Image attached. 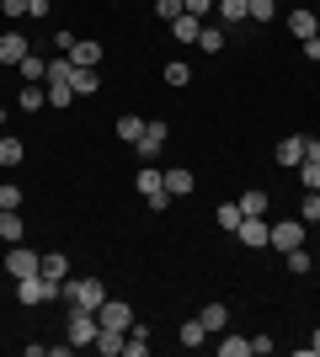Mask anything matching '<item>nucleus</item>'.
Returning a JSON list of instances; mask_svg holds the SVG:
<instances>
[{
  "label": "nucleus",
  "mask_w": 320,
  "mask_h": 357,
  "mask_svg": "<svg viewBox=\"0 0 320 357\" xmlns=\"http://www.w3.org/2000/svg\"><path fill=\"white\" fill-rule=\"evenodd\" d=\"M198 320H203V331H208V336H224V331H229V304L208 298V304L198 310Z\"/></svg>",
  "instance_id": "obj_10"
},
{
  "label": "nucleus",
  "mask_w": 320,
  "mask_h": 357,
  "mask_svg": "<svg viewBox=\"0 0 320 357\" xmlns=\"http://www.w3.org/2000/svg\"><path fill=\"white\" fill-rule=\"evenodd\" d=\"M70 64H75V70H96V64H102V43H91V38H75V48H70Z\"/></svg>",
  "instance_id": "obj_12"
},
{
  "label": "nucleus",
  "mask_w": 320,
  "mask_h": 357,
  "mask_svg": "<svg viewBox=\"0 0 320 357\" xmlns=\"http://www.w3.org/2000/svg\"><path fill=\"white\" fill-rule=\"evenodd\" d=\"M166 139H171V128H166V123H144V139H139V144H134V155H139V160H144V165H150L155 155L166 149Z\"/></svg>",
  "instance_id": "obj_7"
},
{
  "label": "nucleus",
  "mask_w": 320,
  "mask_h": 357,
  "mask_svg": "<svg viewBox=\"0 0 320 357\" xmlns=\"http://www.w3.org/2000/svg\"><path fill=\"white\" fill-rule=\"evenodd\" d=\"M123 336H128V331H102V336H96V352L102 357H123Z\"/></svg>",
  "instance_id": "obj_28"
},
{
  "label": "nucleus",
  "mask_w": 320,
  "mask_h": 357,
  "mask_svg": "<svg viewBox=\"0 0 320 357\" xmlns=\"http://www.w3.org/2000/svg\"><path fill=\"white\" fill-rule=\"evenodd\" d=\"M16 107H22V112H43V107H48V91L43 86H22V91H16Z\"/></svg>",
  "instance_id": "obj_16"
},
{
  "label": "nucleus",
  "mask_w": 320,
  "mask_h": 357,
  "mask_svg": "<svg viewBox=\"0 0 320 357\" xmlns=\"http://www.w3.org/2000/svg\"><path fill=\"white\" fill-rule=\"evenodd\" d=\"M315 32H320V16H315Z\"/></svg>",
  "instance_id": "obj_46"
},
{
  "label": "nucleus",
  "mask_w": 320,
  "mask_h": 357,
  "mask_svg": "<svg viewBox=\"0 0 320 357\" xmlns=\"http://www.w3.org/2000/svg\"><path fill=\"white\" fill-rule=\"evenodd\" d=\"M310 352H315V357H320V326H315V336H310Z\"/></svg>",
  "instance_id": "obj_45"
},
{
  "label": "nucleus",
  "mask_w": 320,
  "mask_h": 357,
  "mask_svg": "<svg viewBox=\"0 0 320 357\" xmlns=\"http://www.w3.org/2000/svg\"><path fill=\"white\" fill-rule=\"evenodd\" d=\"M134 187H139L144 197H150V192H160V187H166V171H155V160H150V165H144V171L134 176Z\"/></svg>",
  "instance_id": "obj_23"
},
{
  "label": "nucleus",
  "mask_w": 320,
  "mask_h": 357,
  "mask_svg": "<svg viewBox=\"0 0 320 357\" xmlns=\"http://www.w3.org/2000/svg\"><path fill=\"white\" fill-rule=\"evenodd\" d=\"M305 160H315V165H320V139H305Z\"/></svg>",
  "instance_id": "obj_44"
},
{
  "label": "nucleus",
  "mask_w": 320,
  "mask_h": 357,
  "mask_svg": "<svg viewBox=\"0 0 320 357\" xmlns=\"http://www.w3.org/2000/svg\"><path fill=\"white\" fill-rule=\"evenodd\" d=\"M118 139L123 144H139V139H144V118H139V112H123L118 118Z\"/></svg>",
  "instance_id": "obj_20"
},
{
  "label": "nucleus",
  "mask_w": 320,
  "mask_h": 357,
  "mask_svg": "<svg viewBox=\"0 0 320 357\" xmlns=\"http://www.w3.org/2000/svg\"><path fill=\"white\" fill-rule=\"evenodd\" d=\"M166 192L171 197H187V192H192V171H187V165H171V171H166Z\"/></svg>",
  "instance_id": "obj_17"
},
{
  "label": "nucleus",
  "mask_w": 320,
  "mask_h": 357,
  "mask_svg": "<svg viewBox=\"0 0 320 357\" xmlns=\"http://www.w3.org/2000/svg\"><path fill=\"white\" fill-rule=\"evenodd\" d=\"M27 160V144L22 139H0V165H22Z\"/></svg>",
  "instance_id": "obj_29"
},
{
  "label": "nucleus",
  "mask_w": 320,
  "mask_h": 357,
  "mask_svg": "<svg viewBox=\"0 0 320 357\" xmlns=\"http://www.w3.org/2000/svg\"><path fill=\"white\" fill-rule=\"evenodd\" d=\"M273 160L283 165V171H299V165H305V134H289L283 144L273 149Z\"/></svg>",
  "instance_id": "obj_9"
},
{
  "label": "nucleus",
  "mask_w": 320,
  "mask_h": 357,
  "mask_svg": "<svg viewBox=\"0 0 320 357\" xmlns=\"http://www.w3.org/2000/svg\"><path fill=\"white\" fill-rule=\"evenodd\" d=\"M198 32H203V22L198 16H176V22H171V38H176V43H198Z\"/></svg>",
  "instance_id": "obj_14"
},
{
  "label": "nucleus",
  "mask_w": 320,
  "mask_h": 357,
  "mask_svg": "<svg viewBox=\"0 0 320 357\" xmlns=\"http://www.w3.org/2000/svg\"><path fill=\"white\" fill-rule=\"evenodd\" d=\"M48 298H59V283L43 278V272H32V278H16V304H48Z\"/></svg>",
  "instance_id": "obj_3"
},
{
  "label": "nucleus",
  "mask_w": 320,
  "mask_h": 357,
  "mask_svg": "<svg viewBox=\"0 0 320 357\" xmlns=\"http://www.w3.org/2000/svg\"><path fill=\"white\" fill-rule=\"evenodd\" d=\"M166 86H192V70H187L182 59H171L166 64Z\"/></svg>",
  "instance_id": "obj_34"
},
{
  "label": "nucleus",
  "mask_w": 320,
  "mask_h": 357,
  "mask_svg": "<svg viewBox=\"0 0 320 357\" xmlns=\"http://www.w3.org/2000/svg\"><path fill=\"white\" fill-rule=\"evenodd\" d=\"M245 352H251L245 336H224V342H219V357H245Z\"/></svg>",
  "instance_id": "obj_35"
},
{
  "label": "nucleus",
  "mask_w": 320,
  "mask_h": 357,
  "mask_svg": "<svg viewBox=\"0 0 320 357\" xmlns=\"http://www.w3.org/2000/svg\"><path fill=\"white\" fill-rule=\"evenodd\" d=\"M6 272H11V278H32V272H43V256H32L27 245L16 240L11 251H6Z\"/></svg>",
  "instance_id": "obj_8"
},
{
  "label": "nucleus",
  "mask_w": 320,
  "mask_h": 357,
  "mask_svg": "<svg viewBox=\"0 0 320 357\" xmlns=\"http://www.w3.org/2000/svg\"><path fill=\"white\" fill-rule=\"evenodd\" d=\"M96 336H102V320H96V310H80V304H70V347H96Z\"/></svg>",
  "instance_id": "obj_2"
},
{
  "label": "nucleus",
  "mask_w": 320,
  "mask_h": 357,
  "mask_svg": "<svg viewBox=\"0 0 320 357\" xmlns=\"http://www.w3.org/2000/svg\"><path fill=\"white\" fill-rule=\"evenodd\" d=\"M0 11L16 22V16H32V0H0Z\"/></svg>",
  "instance_id": "obj_40"
},
{
  "label": "nucleus",
  "mask_w": 320,
  "mask_h": 357,
  "mask_svg": "<svg viewBox=\"0 0 320 357\" xmlns=\"http://www.w3.org/2000/svg\"><path fill=\"white\" fill-rule=\"evenodd\" d=\"M273 347H277L273 336H251V357H267V352H273Z\"/></svg>",
  "instance_id": "obj_43"
},
{
  "label": "nucleus",
  "mask_w": 320,
  "mask_h": 357,
  "mask_svg": "<svg viewBox=\"0 0 320 357\" xmlns=\"http://www.w3.org/2000/svg\"><path fill=\"white\" fill-rule=\"evenodd\" d=\"M59 298L80 304V310H102L107 283H102V278H64V283H59Z\"/></svg>",
  "instance_id": "obj_1"
},
{
  "label": "nucleus",
  "mask_w": 320,
  "mask_h": 357,
  "mask_svg": "<svg viewBox=\"0 0 320 357\" xmlns=\"http://www.w3.org/2000/svg\"><path fill=\"white\" fill-rule=\"evenodd\" d=\"M27 54H32V43L22 32H0V64H22Z\"/></svg>",
  "instance_id": "obj_11"
},
{
  "label": "nucleus",
  "mask_w": 320,
  "mask_h": 357,
  "mask_svg": "<svg viewBox=\"0 0 320 357\" xmlns=\"http://www.w3.org/2000/svg\"><path fill=\"white\" fill-rule=\"evenodd\" d=\"M305 229H310L305 219H277L267 245H273V251H294V245H305Z\"/></svg>",
  "instance_id": "obj_6"
},
{
  "label": "nucleus",
  "mask_w": 320,
  "mask_h": 357,
  "mask_svg": "<svg viewBox=\"0 0 320 357\" xmlns=\"http://www.w3.org/2000/svg\"><path fill=\"white\" fill-rule=\"evenodd\" d=\"M277 16V0H245V22H257V27H267Z\"/></svg>",
  "instance_id": "obj_22"
},
{
  "label": "nucleus",
  "mask_w": 320,
  "mask_h": 357,
  "mask_svg": "<svg viewBox=\"0 0 320 357\" xmlns=\"http://www.w3.org/2000/svg\"><path fill=\"white\" fill-rule=\"evenodd\" d=\"M0 208H22V187H16V181L0 187Z\"/></svg>",
  "instance_id": "obj_39"
},
{
  "label": "nucleus",
  "mask_w": 320,
  "mask_h": 357,
  "mask_svg": "<svg viewBox=\"0 0 320 357\" xmlns=\"http://www.w3.org/2000/svg\"><path fill=\"white\" fill-rule=\"evenodd\" d=\"M283 261H289V272H294V278H305V272H310V251H305V245L283 251Z\"/></svg>",
  "instance_id": "obj_32"
},
{
  "label": "nucleus",
  "mask_w": 320,
  "mask_h": 357,
  "mask_svg": "<svg viewBox=\"0 0 320 357\" xmlns=\"http://www.w3.org/2000/svg\"><path fill=\"white\" fill-rule=\"evenodd\" d=\"M155 16H160V22H176V16H182V0H155Z\"/></svg>",
  "instance_id": "obj_37"
},
{
  "label": "nucleus",
  "mask_w": 320,
  "mask_h": 357,
  "mask_svg": "<svg viewBox=\"0 0 320 357\" xmlns=\"http://www.w3.org/2000/svg\"><path fill=\"white\" fill-rule=\"evenodd\" d=\"M299 219H305V224L320 219V192H305V203H299Z\"/></svg>",
  "instance_id": "obj_38"
},
{
  "label": "nucleus",
  "mask_w": 320,
  "mask_h": 357,
  "mask_svg": "<svg viewBox=\"0 0 320 357\" xmlns=\"http://www.w3.org/2000/svg\"><path fill=\"white\" fill-rule=\"evenodd\" d=\"M299 181H305V192H320V165L305 160V165H299Z\"/></svg>",
  "instance_id": "obj_36"
},
{
  "label": "nucleus",
  "mask_w": 320,
  "mask_h": 357,
  "mask_svg": "<svg viewBox=\"0 0 320 357\" xmlns=\"http://www.w3.org/2000/svg\"><path fill=\"white\" fill-rule=\"evenodd\" d=\"M176 342H182V347H203V342H208V331H203V320H198V314H192V320H182Z\"/></svg>",
  "instance_id": "obj_24"
},
{
  "label": "nucleus",
  "mask_w": 320,
  "mask_h": 357,
  "mask_svg": "<svg viewBox=\"0 0 320 357\" xmlns=\"http://www.w3.org/2000/svg\"><path fill=\"white\" fill-rule=\"evenodd\" d=\"M22 229H27V224H22V213H16V208H0V240H6V245H16V240H22Z\"/></svg>",
  "instance_id": "obj_18"
},
{
  "label": "nucleus",
  "mask_w": 320,
  "mask_h": 357,
  "mask_svg": "<svg viewBox=\"0 0 320 357\" xmlns=\"http://www.w3.org/2000/svg\"><path fill=\"white\" fill-rule=\"evenodd\" d=\"M224 43H229V38H224V27H203V32H198V48H203V54H219Z\"/></svg>",
  "instance_id": "obj_30"
},
{
  "label": "nucleus",
  "mask_w": 320,
  "mask_h": 357,
  "mask_svg": "<svg viewBox=\"0 0 320 357\" xmlns=\"http://www.w3.org/2000/svg\"><path fill=\"white\" fill-rule=\"evenodd\" d=\"M16 70H22V80H27V86H38V80L48 75V59H43V54H27V59L16 64Z\"/></svg>",
  "instance_id": "obj_25"
},
{
  "label": "nucleus",
  "mask_w": 320,
  "mask_h": 357,
  "mask_svg": "<svg viewBox=\"0 0 320 357\" xmlns=\"http://www.w3.org/2000/svg\"><path fill=\"white\" fill-rule=\"evenodd\" d=\"M235 203H241V213H267V208H273V197L261 192V187H245V192L235 197Z\"/></svg>",
  "instance_id": "obj_19"
},
{
  "label": "nucleus",
  "mask_w": 320,
  "mask_h": 357,
  "mask_svg": "<svg viewBox=\"0 0 320 357\" xmlns=\"http://www.w3.org/2000/svg\"><path fill=\"white\" fill-rule=\"evenodd\" d=\"M144 203H150V213H166V208H171V192H166V187H160V192H150V197H144Z\"/></svg>",
  "instance_id": "obj_42"
},
{
  "label": "nucleus",
  "mask_w": 320,
  "mask_h": 357,
  "mask_svg": "<svg viewBox=\"0 0 320 357\" xmlns=\"http://www.w3.org/2000/svg\"><path fill=\"white\" fill-rule=\"evenodd\" d=\"M96 320H102V331H128L139 314H134V304H128V298H112V294H107L102 310H96Z\"/></svg>",
  "instance_id": "obj_4"
},
{
  "label": "nucleus",
  "mask_w": 320,
  "mask_h": 357,
  "mask_svg": "<svg viewBox=\"0 0 320 357\" xmlns=\"http://www.w3.org/2000/svg\"><path fill=\"white\" fill-rule=\"evenodd\" d=\"M235 235H241V245H251V251H261V245L273 240V224H267V213H245Z\"/></svg>",
  "instance_id": "obj_5"
},
{
  "label": "nucleus",
  "mask_w": 320,
  "mask_h": 357,
  "mask_svg": "<svg viewBox=\"0 0 320 357\" xmlns=\"http://www.w3.org/2000/svg\"><path fill=\"white\" fill-rule=\"evenodd\" d=\"M182 11H187V16H198V22H203V16L213 11V0H182Z\"/></svg>",
  "instance_id": "obj_41"
},
{
  "label": "nucleus",
  "mask_w": 320,
  "mask_h": 357,
  "mask_svg": "<svg viewBox=\"0 0 320 357\" xmlns=\"http://www.w3.org/2000/svg\"><path fill=\"white\" fill-rule=\"evenodd\" d=\"M43 278L64 283V278H70V256H64V251H43Z\"/></svg>",
  "instance_id": "obj_21"
},
{
  "label": "nucleus",
  "mask_w": 320,
  "mask_h": 357,
  "mask_svg": "<svg viewBox=\"0 0 320 357\" xmlns=\"http://www.w3.org/2000/svg\"><path fill=\"white\" fill-rule=\"evenodd\" d=\"M48 86H70L75 80V64H70V54H59V59H48V75H43Z\"/></svg>",
  "instance_id": "obj_15"
},
{
  "label": "nucleus",
  "mask_w": 320,
  "mask_h": 357,
  "mask_svg": "<svg viewBox=\"0 0 320 357\" xmlns=\"http://www.w3.org/2000/svg\"><path fill=\"white\" fill-rule=\"evenodd\" d=\"M213 219H219V229H229V235H235V229H241V203H219V208H213Z\"/></svg>",
  "instance_id": "obj_26"
},
{
  "label": "nucleus",
  "mask_w": 320,
  "mask_h": 357,
  "mask_svg": "<svg viewBox=\"0 0 320 357\" xmlns=\"http://www.w3.org/2000/svg\"><path fill=\"white\" fill-rule=\"evenodd\" d=\"M70 102H75V86H48V107L54 112H64Z\"/></svg>",
  "instance_id": "obj_33"
},
{
  "label": "nucleus",
  "mask_w": 320,
  "mask_h": 357,
  "mask_svg": "<svg viewBox=\"0 0 320 357\" xmlns=\"http://www.w3.org/2000/svg\"><path fill=\"white\" fill-rule=\"evenodd\" d=\"M70 86H75V96H96V91H102V75H96V70H75Z\"/></svg>",
  "instance_id": "obj_27"
},
{
  "label": "nucleus",
  "mask_w": 320,
  "mask_h": 357,
  "mask_svg": "<svg viewBox=\"0 0 320 357\" xmlns=\"http://www.w3.org/2000/svg\"><path fill=\"white\" fill-rule=\"evenodd\" d=\"M289 32L299 38V43H310V38H320L315 32V11H305V6H294L289 11Z\"/></svg>",
  "instance_id": "obj_13"
},
{
  "label": "nucleus",
  "mask_w": 320,
  "mask_h": 357,
  "mask_svg": "<svg viewBox=\"0 0 320 357\" xmlns=\"http://www.w3.org/2000/svg\"><path fill=\"white\" fill-rule=\"evenodd\" d=\"M213 6H219V16H224L229 27H241V22H245V0H213Z\"/></svg>",
  "instance_id": "obj_31"
}]
</instances>
